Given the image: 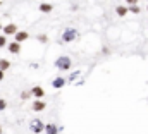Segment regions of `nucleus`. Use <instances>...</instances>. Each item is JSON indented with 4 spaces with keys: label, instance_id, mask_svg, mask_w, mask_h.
I'll list each match as a JSON object with an SVG mask.
<instances>
[{
    "label": "nucleus",
    "instance_id": "nucleus-1",
    "mask_svg": "<svg viewBox=\"0 0 148 134\" xmlns=\"http://www.w3.org/2000/svg\"><path fill=\"white\" fill-rule=\"evenodd\" d=\"M53 67H55L57 70H60V72H67V70H71V67H73V60H71V57H67V55H60V57L55 59Z\"/></svg>",
    "mask_w": 148,
    "mask_h": 134
},
{
    "label": "nucleus",
    "instance_id": "nucleus-2",
    "mask_svg": "<svg viewBox=\"0 0 148 134\" xmlns=\"http://www.w3.org/2000/svg\"><path fill=\"white\" fill-rule=\"evenodd\" d=\"M79 38V31L76 28H66L60 36V43H73Z\"/></svg>",
    "mask_w": 148,
    "mask_h": 134
},
{
    "label": "nucleus",
    "instance_id": "nucleus-3",
    "mask_svg": "<svg viewBox=\"0 0 148 134\" xmlns=\"http://www.w3.org/2000/svg\"><path fill=\"white\" fill-rule=\"evenodd\" d=\"M45 122L41 120V119H33L31 122H29V131L33 134H41V133H45Z\"/></svg>",
    "mask_w": 148,
    "mask_h": 134
},
{
    "label": "nucleus",
    "instance_id": "nucleus-4",
    "mask_svg": "<svg viewBox=\"0 0 148 134\" xmlns=\"http://www.w3.org/2000/svg\"><path fill=\"white\" fill-rule=\"evenodd\" d=\"M17 31H19V29H17V24H16V23H9V24L3 26L2 34H5V36H14Z\"/></svg>",
    "mask_w": 148,
    "mask_h": 134
},
{
    "label": "nucleus",
    "instance_id": "nucleus-5",
    "mask_svg": "<svg viewBox=\"0 0 148 134\" xmlns=\"http://www.w3.org/2000/svg\"><path fill=\"white\" fill-rule=\"evenodd\" d=\"M66 83H67V79H66V77L57 76V77H53V79H52V88H53V90H60V88H64V86H66Z\"/></svg>",
    "mask_w": 148,
    "mask_h": 134
},
{
    "label": "nucleus",
    "instance_id": "nucleus-6",
    "mask_svg": "<svg viewBox=\"0 0 148 134\" xmlns=\"http://www.w3.org/2000/svg\"><path fill=\"white\" fill-rule=\"evenodd\" d=\"M45 108H47V103L43 100H33L31 101V110H33V112L38 113V112H43Z\"/></svg>",
    "mask_w": 148,
    "mask_h": 134
},
{
    "label": "nucleus",
    "instance_id": "nucleus-7",
    "mask_svg": "<svg viewBox=\"0 0 148 134\" xmlns=\"http://www.w3.org/2000/svg\"><path fill=\"white\" fill-rule=\"evenodd\" d=\"M7 50H9V53H12V55H19V53H21V43L10 41V43L7 45Z\"/></svg>",
    "mask_w": 148,
    "mask_h": 134
},
{
    "label": "nucleus",
    "instance_id": "nucleus-8",
    "mask_svg": "<svg viewBox=\"0 0 148 134\" xmlns=\"http://www.w3.org/2000/svg\"><path fill=\"white\" fill-rule=\"evenodd\" d=\"M31 38V34L28 33V31H17V33L14 34V41H17V43H23V41H28Z\"/></svg>",
    "mask_w": 148,
    "mask_h": 134
},
{
    "label": "nucleus",
    "instance_id": "nucleus-9",
    "mask_svg": "<svg viewBox=\"0 0 148 134\" xmlns=\"http://www.w3.org/2000/svg\"><path fill=\"white\" fill-rule=\"evenodd\" d=\"M29 91H31V95H33L35 100H41V98L45 96V90H43L41 86H33Z\"/></svg>",
    "mask_w": 148,
    "mask_h": 134
},
{
    "label": "nucleus",
    "instance_id": "nucleus-10",
    "mask_svg": "<svg viewBox=\"0 0 148 134\" xmlns=\"http://www.w3.org/2000/svg\"><path fill=\"white\" fill-rule=\"evenodd\" d=\"M38 10H40L41 14H50V12L53 10V3L43 2V3H40V5H38Z\"/></svg>",
    "mask_w": 148,
    "mask_h": 134
},
{
    "label": "nucleus",
    "instance_id": "nucleus-11",
    "mask_svg": "<svg viewBox=\"0 0 148 134\" xmlns=\"http://www.w3.org/2000/svg\"><path fill=\"white\" fill-rule=\"evenodd\" d=\"M59 131H60V127L57 126V124H47L45 126V134H59Z\"/></svg>",
    "mask_w": 148,
    "mask_h": 134
},
{
    "label": "nucleus",
    "instance_id": "nucleus-12",
    "mask_svg": "<svg viewBox=\"0 0 148 134\" xmlns=\"http://www.w3.org/2000/svg\"><path fill=\"white\" fill-rule=\"evenodd\" d=\"M127 12H129L127 5H117V7H115V14H117L119 17H126V16H127Z\"/></svg>",
    "mask_w": 148,
    "mask_h": 134
},
{
    "label": "nucleus",
    "instance_id": "nucleus-13",
    "mask_svg": "<svg viewBox=\"0 0 148 134\" xmlns=\"http://www.w3.org/2000/svg\"><path fill=\"white\" fill-rule=\"evenodd\" d=\"M10 67H12V64H10V60H7V59H0V70L7 72V70H9Z\"/></svg>",
    "mask_w": 148,
    "mask_h": 134
},
{
    "label": "nucleus",
    "instance_id": "nucleus-14",
    "mask_svg": "<svg viewBox=\"0 0 148 134\" xmlns=\"http://www.w3.org/2000/svg\"><path fill=\"white\" fill-rule=\"evenodd\" d=\"M79 76H81V70H74L73 74H71V76L67 77V83H74V81H76V79H77Z\"/></svg>",
    "mask_w": 148,
    "mask_h": 134
},
{
    "label": "nucleus",
    "instance_id": "nucleus-15",
    "mask_svg": "<svg viewBox=\"0 0 148 134\" xmlns=\"http://www.w3.org/2000/svg\"><path fill=\"white\" fill-rule=\"evenodd\" d=\"M127 9H129L131 14H140V12H141V7H140V5H131V7H127Z\"/></svg>",
    "mask_w": 148,
    "mask_h": 134
},
{
    "label": "nucleus",
    "instance_id": "nucleus-16",
    "mask_svg": "<svg viewBox=\"0 0 148 134\" xmlns=\"http://www.w3.org/2000/svg\"><path fill=\"white\" fill-rule=\"evenodd\" d=\"M9 45V41H7V36L5 34H0V48H5Z\"/></svg>",
    "mask_w": 148,
    "mask_h": 134
},
{
    "label": "nucleus",
    "instance_id": "nucleus-17",
    "mask_svg": "<svg viewBox=\"0 0 148 134\" xmlns=\"http://www.w3.org/2000/svg\"><path fill=\"white\" fill-rule=\"evenodd\" d=\"M29 98H33L31 91H21V100H29Z\"/></svg>",
    "mask_w": 148,
    "mask_h": 134
},
{
    "label": "nucleus",
    "instance_id": "nucleus-18",
    "mask_svg": "<svg viewBox=\"0 0 148 134\" xmlns=\"http://www.w3.org/2000/svg\"><path fill=\"white\" fill-rule=\"evenodd\" d=\"M7 107H9V103H7V100H3V98H0V112H3V110H7Z\"/></svg>",
    "mask_w": 148,
    "mask_h": 134
},
{
    "label": "nucleus",
    "instance_id": "nucleus-19",
    "mask_svg": "<svg viewBox=\"0 0 148 134\" xmlns=\"http://www.w3.org/2000/svg\"><path fill=\"white\" fill-rule=\"evenodd\" d=\"M36 40L38 41H41V43H47V41H48V36H47V34H38Z\"/></svg>",
    "mask_w": 148,
    "mask_h": 134
},
{
    "label": "nucleus",
    "instance_id": "nucleus-20",
    "mask_svg": "<svg viewBox=\"0 0 148 134\" xmlns=\"http://www.w3.org/2000/svg\"><path fill=\"white\" fill-rule=\"evenodd\" d=\"M138 2H140V0H126V5H127V7H131V5H138Z\"/></svg>",
    "mask_w": 148,
    "mask_h": 134
},
{
    "label": "nucleus",
    "instance_id": "nucleus-21",
    "mask_svg": "<svg viewBox=\"0 0 148 134\" xmlns=\"http://www.w3.org/2000/svg\"><path fill=\"white\" fill-rule=\"evenodd\" d=\"M3 77H5V72H3V70H0V83L3 81Z\"/></svg>",
    "mask_w": 148,
    "mask_h": 134
},
{
    "label": "nucleus",
    "instance_id": "nucleus-22",
    "mask_svg": "<svg viewBox=\"0 0 148 134\" xmlns=\"http://www.w3.org/2000/svg\"><path fill=\"white\" fill-rule=\"evenodd\" d=\"M2 29H3V24H2V23H0V31H2Z\"/></svg>",
    "mask_w": 148,
    "mask_h": 134
},
{
    "label": "nucleus",
    "instance_id": "nucleus-23",
    "mask_svg": "<svg viewBox=\"0 0 148 134\" xmlns=\"http://www.w3.org/2000/svg\"><path fill=\"white\" fill-rule=\"evenodd\" d=\"M0 134H3V129H2V126H0Z\"/></svg>",
    "mask_w": 148,
    "mask_h": 134
},
{
    "label": "nucleus",
    "instance_id": "nucleus-24",
    "mask_svg": "<svg viewBox=\"0 0 148 134\" xmlns=\"http://www.w3.org/2000/svg\"><path fill=\"white\" fill-rule=\"evenodd\" d=\"M147 12H148V5H147Z\"/></svg>",
    "mask_w": 148,
    "mask_h": 134
},
{
    "label": "nucleus",
    "instance_id": "nucleus-25",
    "mask_svg": "<svg viewBox=\"0 0 148 134\" xmlns=\"http://www.w3.org/2000/svg\"><path fill=\"white\" fill-rule=\"evenodd\" d=\"M0 5H2V0H0Z\"/></svg>",
    "mask_w": 148,
    "mask_h": 134
}]
</instances>
